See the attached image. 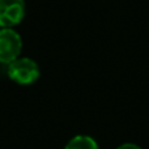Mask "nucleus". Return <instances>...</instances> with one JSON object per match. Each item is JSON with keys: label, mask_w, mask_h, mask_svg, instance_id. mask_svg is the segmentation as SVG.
I'll use <instances>...</instances> for the list:
<instances>
[{"label": "nucleus", "mask_w": 149, "mask_h": 149, "mask_svg": "<svg viewBox=\"0 0 149 149\" xmlns=\"http://www.w3.org/2000/svg\"><path fill=\"white\" fill-rule=\"evenodd\" d=\"M41 71L36 60L30 58H17L8 64V76L20 85L33 84L38 80Z\"/></svg>", "instance_id": "obj_1"}, {"label": "nucleus", "mask_w": 149, "mask_h": 149, "mask_svg": "<svg viewBox=\"0 0 149 149\" xmlns=\"http://www.w3.org/2000/svg\"><path fill=\"white\" fill-rule=\"evenodd\" d=\"M22 50L21 36L12 28L0 29V63L9 64L20 58Z\"/></svg>", "instance_id": "obj_2"}, {"label": "nucleus", "mask_w": 149, "mask_h": 149, "mask_svg": "<svg viewBox=\"0 0 149 149\" xmlns=\"http://www.w3.org/2000/svg\"><path fill=\"white\" fill-rule=\"evenodd\" d=\"M25 16L24 0H0V26L13 28L22 21Z\"/></svg>", "instance_id": "obj_3"}, {"label": "nucleus", "mask_w": 149, "mask_h": 149, "mask_svg": "<svg viewBox=\"0 0 149 149\" xmlns=\"http://www.w3.org/2000/svg\"><path fill=\"white\" fill-rule=\"evenodd\" d=\"M64 149H98V144L92 136L77 135L67 143Z\"/></svg>", "instance_id": "obj_4"}, {"label": "nucleus", "mask_w": 149, "mask_h": 149, "mask_svg": "<svg viewBox=\"0 0 149 149\" xmlns=\"http://www.w3.org/2000/svg\"><path fill=\"white\" fill-rule=\"evenodd\" d=\"M116 149H141V148L136 144H132V143H124V144L119 145Z\"/></svg>", "instance_id": "obj_5"}]
</instances>
